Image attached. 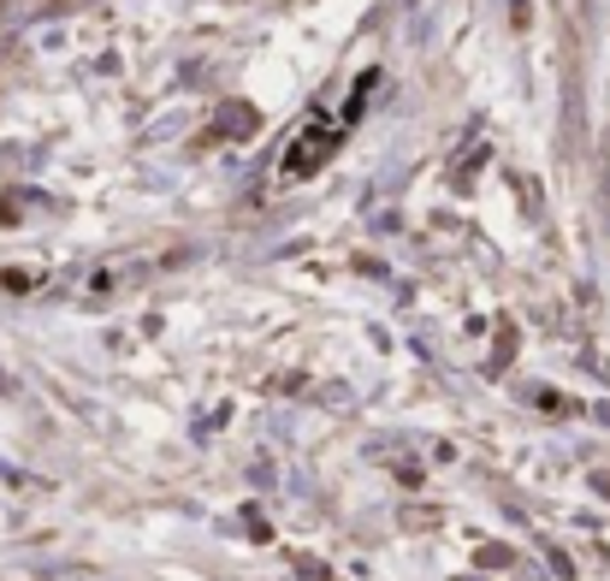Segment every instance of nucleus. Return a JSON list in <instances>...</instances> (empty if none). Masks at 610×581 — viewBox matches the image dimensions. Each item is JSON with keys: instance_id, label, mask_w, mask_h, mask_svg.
Listing matches in <instances>:
<instances>
[]
</instances>
